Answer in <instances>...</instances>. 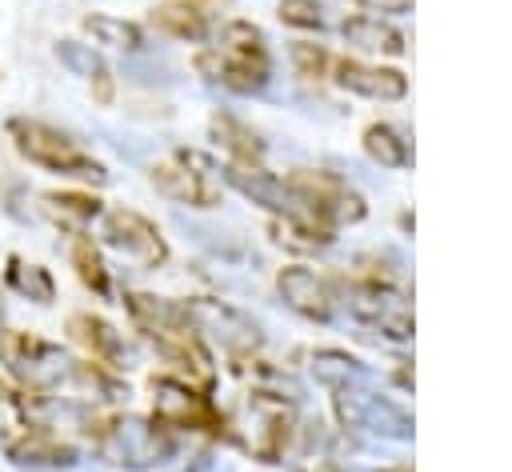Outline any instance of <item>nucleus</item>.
Segmentation results:
<instances>
[{
  "instance_id": "nucleus-1",
  "label": "nucleus",
  "mask_w": 512,
  "mask_h": 472,
  "mask_svg": "<svg viewBox=\"0 0 512 472\" xmlns=\"http://www.w3.org/2000/svg\"><path fill=\"white\" fill-rule=\"evenodd\" d=\"M196 72L236 96H256L272 76L264 32L248 20H228L220 28L216 44L196 52Z\"/></svg>"
},
{
  "instance_id": "nucleus-2",
  "label": "nucleus",
  "mask_w": 512,
  "mask_h": 472,
  "mask_svg": "<svg viewBox=\"0 0 512 472\" xmlns=\"http://www.w3.org/2000/svg\"><path fill=\"white\" fill-rule=\"evenodd\" d=\"M12 148L40 172L64 176V180H80V184H108V168L104 160H96L92 152H84L68 132H60L48 120L36 116H8L4 124Z\"/></svg>"
},
{
  "instance_id": "nucleus-3",
  "label": "nucleus",
  "mask_w": 512,
  "mask_h": 472,
  "mask_svg": "<svg viewBox=\"0 0 512 472\" xmlns=\"http://www.w3.org/2000/svg\"><path fill=\"white\" fill-rule=\"evenodd\" d=\"M88 436L92 448L100 452V460L128 468V472H144L156 468L164 460L176 456V432L168 424H160L156 416H100L96 424L88 420Z\"/></svg>"
},
{
  "instance_id": "nucleus-4",
  "label": "nucleus",
  "mask_w": 512,
  "mask_h": 472,
  "mask_svg": "<svg viewBox=\"0 0 512 472\" xmlns=\"http://www.w3.org/2000/svg\"><path fill=\"white\" fill-rule=\"evenodd\" d=\"M0 360L8 368V380L32 392L36 400L56 396L72 368V356L60 344L36 332H20V328H0Z\"/></svg>"
},
{
  "instance_id": "nucleus-5",
  "label": "nucleus",
  "mask_w": 512,
  "mask_h": 472,
  "mask_svg": "<svg viewBox=\"0 0 512 472\" xmlns=\"http://www.w3.org/2000/svg\"><path fill=\"white\" fill-rule=\"evenodd\" d=\"M148 388H152V416L172 432H212V436L224 432V416L208 400V388L172 372L152 376Z\"/></svg>"
},
{
  "instance_id": "nucleus-6",
  "label": "nucleus",
  "mask_w": 512,
  "mask_h": 472,
  "mask_svg": "<svg viewBox=\"0 0 512 472\" xmlns=\"http://www.w3.org/2000/svg\"><path fill=\"white\" fill-rule=\"evenodd\" d=\"M148 180L160 196H168L176 204H188V208H216L220 204L216 164H212V156H204L196 148H180L176 156L152 164Z\"/></svg>"
},
{
  "instance_id": "nucleus-7",
  "label": "nucleus",
  "mask_w": 512,
  "mask_h": 472,
  "mask_svg": "<svg viewBox=\"0 0 512 472\" xmlns=\"http://www.w3.org/2000/svg\"><path fill=\"white\" fill-rule=\"evenodd\" d=\"M288 184H292V192L300 196L304 212H308L316 224H324L328 232H336V228H344V224H356V220H364V212H368L364 196H360L356 188H348V180H340V176H332V172L296 168V172H288Z\"/></svg>"
},
{
  "instance_id": "nucleus-8",
  "label": "nucleus",
  "mask_w": 512,
  "mask_h": 472,
  "mask_svg": "<svg viewBox=\"0 0 512 472\" xmlns=\"http://www.w3.org/2000/svg\"><path fill=\"white\" fill-rule=\"evenodd\" d=\"M184 312L196 328V336L208 344L216 340L228 356H248L260 348V324L252 316H244L240 308L224 304V300H208V296H196V300H184Z\"/></svg>"
},
{
  "instance_id": "nucleus-9",
  "label": "nucleus",
  "mask_w": 512,
  "mask_h": 472,
  "mask_svg": "<svg viewBox=\"0 0 512 472\" xmlns=\"http://www.w3.org/2000/svg\"><path fill=\"white\" fill-rule=\"evenodd\" d=\"M100 236H104L108 248H116L120 256L136 260L140 268H160L168 260L164 232L144 212H136V208H124V204L104 208L100 212Z\"/></svg>"
},
{
  "instance_id": "nucleus-10",
  "label": "nucleus",
  "mask_w": 512,
  "mask_h": 472,
  "mask_svg": "<svg viewBox=\"0 0 512 472\" xmlns=\"http://www.w3.org/2000/svg\"><path fill=\"white\" fill-rule=\"evenodd\" d=\"M344 304H348V312L360 324L384 332L388 340H408L412 336V304L404 300L400 288H392L384 280H356V284H348Z\"/></svg>"
},
{
  "instance_id": "nucleus-11",
  "label": "nucleus",
  "mask_w": 512,
  "mask_h": 472,
  "mask_svg": "<svg viewBox=\"0 0 512 472\" xmlns=\"http://www.w3.org/2000/svg\"><path fill=\"white\" fill-rule=\"evenodd\" d=\"M0 448L12 464H24V468H72L80 460L76 444L64 440L52 424H40L36 416H24L20 424H12L0 436Z\"/></svg>"
},
{
  "instance_id": "nucleus-12",
  "label": "nucleus",
  "mask_w": 512,
  "mask_h": 472,
  "mask_svg": "<svg viewBox=\"0 0 512 472\" xmlns=\"http://www.w3.org/2000/svg\"><path fill=\"white\" fill-rule=\"evenodd\" d=\"M220 172H224V180H228L240 196H248L252 204L268 208L272 216H308L304 204H300V196L292 192L288 176H276V172H268L264 164H224ZM308 220H312V216H308Z\"/></svg>"
},
{
  "instance_id": "nucleus-13",
  "label": "nucleus",
  "mask_w": 512,
  "mask_h": 472,
  "mask_svg": "<svg viewBox=\"0 0 512 472\" xmlns=\"http://www.w3.org/2000/svg\"><path fill=\"white\" fill-rule=\"evenodd\" d=\"M276 292L280 300L304 316V320H316V324H328L336 316V288L316 272V268H304V264H288L276 272Z\"/></svg>"
},
{
  "instance_id": "nucleus-14",
  "label": "nucleus",
  "mask_w": 512,
  "mask_h": 472,
  "mask_svg": "<svg viewBox=\"0 0 512 472\" xmlns=\"http://www.w3.org/2000/svg\"><path fill=\"white\" fill-rule=\"evenodd\" d=\"M332 76L340 88L368 100H400L408 92V76L400 68H380L364 60H332Z\"/></svg>"
},
{
  "instance_id": "nucleus-15",
  "label": "nucleus",
  "mask_w": 512,
  "mask_h": 472,
  "mask_svg": "<svg viewBox=\"0 0 512 472\" xmlns=\"http://www.w3.org/2000/svg\"><path fill=\"white\" fill-rule=\"evenodd\" d=\"M68 336L72 344H80L88 352V360L104 364V368H120L128 348H124V336L96 312H72L68 316Z\"/></svg>"
},
{
  "instance_id": "nucleus-16",
  "label": "nucleus",
  "mask_w": 512,
  "mask_h": 472,
  "mask_svg": "<svg viewBox=\"0 0 512 472\" xmlns=\"http://www.w3.org/2000/svg\"><path fill=\"white\" fill-rule=\"evenodd\" d=\"M40 212H44L60 232L84 236V228H88L92 220H100L104 200L92 196V192H80V188H52V192H40Z\"/></svg>"
},
{
  "instance_id": "nucleus-17",
  "label": "nucleus",
  "mask_w": 512,
  "mask_h": 472,
  "mask_svg": "<svg viewBox=\"0 0 512 472\" xmlns=\"http://www.w3.org/2000/svg\"><path fill=\"white\" fill-rule=\"evenodd\" d=\"M56 60H60L72 76H80V80L92 88V96H96L100 104H112L116 84H112V72H108V64H104V56H100L92 44H80V40H56Z\"/></svg>"
},
{
  "instance_id": "nucleus-18",
  "label": "nucleus",
  "mask_w": 512,
  "mask_h": 472,
  "mask_svg": "<svg viewBox=\"0 0 512 472\" xmlns=\"http://www.w3.org/2000/svg\"><path fill=\"white\" fill-rule=\"evenodd\" d=\"M208 132H212L216 148H224L228 164H264V140L232 112H212Z\"/></svg>"
},
{
  "instance_id": "nucleus-19",
  "label": "nucleus",
  "mask_w": 512,
  "mask_h": 472,
  "mask_svg": "<svg viewBox=\"0 0 512 472\" xmlns=\"http://www.w3.org/2000/svg\"><path fill=\"white\" fill-rule=\"evenodd\" d=\"M340 36L352 48H364V52H380V56H400L404 52V32L392 28L380 16H348L340 24Z\"/></svg>"
},
{
  "instance_id": "nucleus-20",
  "label": "nucleus",
  "mask_w": 512,
  "mask_h": 472,
  "mask_svg": "<svg viewBox=\"0 0 512 472\" xmlns=\"http://www.w3.org/2000/svg\"><path fill=\"white\" fill-rule=\"evenodd\" d=\"M80 28L92 36L96 48H116V52L144 48V28L136 20H124V16H112V12H88L80 20Z\"/></svg>"
},
{
  "instance_id": "nucleus-21",
  "label": "nucleus",
  "mask_w": 512,
  "mask_h": 472,
  "mask_svg": "<svg viewBox=\"0 0 512 472\" xmlns=\"http://www.w3.org/2000/svg\"><path fill=\"white\" fill-rule=\"evenodd\" d=\"M4 284L20 296V300H32V304H52L56 300V276L44 268V264H28L24 256H8L4 260Z\"/></svg>"
},
{
  "instance_id": "nucleus-22",
  "label": "nucleus",
  "mask_w": 512,
  "mask_h": 472,
  "mask_svg": "<svg viewBox=\"0 0 512 472\" xmlns=\"http://www.w3.org/2000/svg\"><path fill=\"white\" fill-rule=\"evenodd\" d=\"M152 24H156L164 36L192 40V44L208 40V32H212L208 16H204V12H200V4H192V0H168V4L152 8Z\"/></svg>"
},
{
  "instance_id": "nucleus-23",
  "label": "nucleus",
  "mask_w": 512,
  "mask_h": 472,
  "mask_svg": "<svg viewBox=\"0 0 512 472\" xmlns=\"http://www.w3.org/2000/svg\"><path fill=\"white\" fill-rule=\"evenodd\" d=\"M272 240L288 252H320L332 244V232L308 216H272Z\"/></svg>"
},
{
  "instance_id": "nucleus-24",
  "label": "nucleus",
  "mask_w": 512,
  "mask_h": 472,
  "mask_svg": "<svg viewBox=\"0 0 512 472\" xmlns=\"http://www.w3.org/2000/svg\"><path fill=\"white\" fill-rule=\"evenodd\" d=\"M364 152H368L376 164H384V168H404V164L412 160L408 136H404L396 124H388V120L364 128Z\"/></svg>"
},
{
  "instance_id": "nucleus-25",
  "label": "nucleus",
  "mask_w": 512,
  "mask_h": 472,
  "mask_svg": "<svg viewBox=\"0 0 512 472\" xmlns=\"http://www.w3.org/2000/svg\"><path fill=\"white\" fill-rule=\"evenodd\" d=\"M72 268H76L80 284H84L92 296H100V300L112 296V272H108L100 248H96L88 236H76V240H72Z\"/></svg>"
},
{
  "instance_id": "nucleus-26",
  "label": "nucleus",
  "mask_w": 512,
  "mask_h": 472,
  "mask_svg": "<svg viewBox=\"0 0 512 472\" xmlns=\"http://www.w3.org/2000/svg\"><path fill=\"white\" fill-rule=\"evenodd\" d=\"M312 372H316V380L324 384V388H352V384H360L364 380V364L356 360V356H348V352H340V348H320L316 356H312Z\"/></svg>"
},
{
  "instance_id": "nucleus-27",
  "label": "nucleus",
  "mask_w": 512,
  "mask_h": 472,
  "mask_svg": "<svg viewBox=\"0 0 512 472\" xmlns=\"http://www.w3.org/2000/svg\"><path fill=\"white\" fill-rule=\"evenodd\" d=\"M324 8L316 4V0H284L280 4V20L288 24V28H300V32H320L324 28V16H320Z\"/></svg>"
},
{
  "instance_id": "nucleus-28",
  "label": "nucleus",
  "mask_w": 512,
  "mask_h": 472,
  "mask_svg": "<svg viewBox=\"0 0 512 472\" xmlns=\"http://www.w3.org/2000/svg\"><path fill=\"white\" fill-rule=\"evenodd\" d=\"M292 60H296L300 76H324L332 68V56L320 44H308V40H296L292 44Z\"/></svg>"
},
{
  "instance_id": "nucleus-29",
  "label": "nucleus",
  "mask_w": 512,
  "mask_h": 472,
  "mask_svg": "<svg viewBox=\"0 0 512 472\" xmlns=\"http://www.w3.org/2000/svg\"><path fill=\"white\" fill-rule=\"evenodd\" d=\"M364 12H384V16H404L412 8V0H352Z\"/></svg>"
},
{
  "instance_id": "nucleus-30",
  "label": "nucleus",
  "mask_w": 512,
  "mask_h": 472,
  "mask_svg": "<svg viewBox=\"0 0 512 472\" xmlns=\"http://www.w3.org/2000/svg\"><path fill=\"white\" fill-rule=\"evenodd\" d=\"M384 472H412L408 464H396V468H384Z\"/></svg>"
}]
</instances>
